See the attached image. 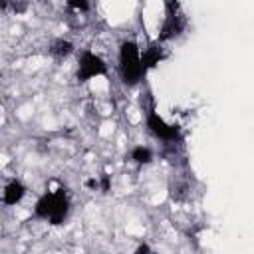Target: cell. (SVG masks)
Returning a JSON list of instances; mask_svg holds the SVG:
<instances>
[{
	"instance_id": "6da1fadb",
	"label": "cell",
	"mask_w": 254,
	"mask_h": 254,
	"mask_svg": "<svg viewBox=\"0 0 254 254\" xmlns=\"http://www.w3.org/2000/svg\"><path fill=\"white\" fill-rule=\"evenodd\" d=\"M69 212H71V196L65 187H58L42 192L32 206V216L36 220L48 222L50 226H62L67 220Z\"/></svg>"
},
{
	"instance_id": "9c48e42d",
	"label": "cell",
	"mask_w": 254,
	"mask_h": 254,
	"mask_svg": "<svg viewBox=\"0 0 254 254\" xmlns=\"http://www.w3.org/2000/svg\"><path fill=\"white\" fill-rule=\"evenodd\" d=\"M48 54L54 60H67L71 54H75V44L67 38H56L48 46Z\"/></svg>"
},
{
	"instance_id": "7a4b0ae2",
	"label": "cell",
	"mask_w": 254,
	"mask_h": 254,
	"mask_svg": "<svg viewBox=\"0 0 254 254\" xmlns=\"http://www.w3.org/2000/svg\"><path fill=\"white\" fill-rule=\"evenodd\" d=\"M117 75L121 85L127 89L141 85V81L147 77L141 62V46L131 38L121 40L117 46Z\"/></svg>"
},
{
	"instance_id": "277c9868",
	"label": "cell",
	"mask_w": 254,
	"mask_h": 254,
	"mask_svg": "<svg viewBox=\"0 0 254 254\" xmlns=\"http://www.w3.org/2000/svg\"><path fill=\"white\" fill-rule=\"evenodd\" d=\"M109 73V64L107 60L97 54L91 48H83L77 54V64H75V81L85 85L97 77H105Z\"/></svg>"
},
{
	"instance_id": "5b68a950",
	"label": "cell",
	"mask_w": 254,
	"mask_h": 254,
	"mask_svg": "<svg viewBox=\"0 0 254 254\" xmlns=\"http://www.w3.org/2000/svg\"><path fill=\"white\" fill-rule=\"evenodd\" d=\"M145 127L163 145H175L183 141V127L179 123L167 121L153 105L145 109Z\"/></svg>"
},
{
	"instance_id": "30bf717a",
	"label": "cell",
	"mask_w": 254,
	"mask_h": 254,
	"mask_svg": "<svg viewBox=\"0 0 254 254\" xmlns=\"http://www.w3.org/2000/svg\"><path fill=\"white\" fill-rule=\"evenodd\" d=\"M69 10H73V12H77V14H85V12H89L91 10V4L89 2H85V0H71V2H67L65 4Z\"/></svg>"
},
{
	"instance_id": "4fadbf2b",
	"label": "cell",
	"mask_w": 254,
	"mask_h": 254,
	"mask_svg": "<svg viewBox=\"0 0 254 254\" xmlns=\"http://www.w3.org/2000/svg\"><path fill=\"white\" fill-rule=\"evenodd\" d=\"M0 79H2V71H0Z\"/></svg>"
},
{
	"instance_id": "52a82bcc",
	"label": "cell",
	"mask_w": 254,
	"mask_h": 254,
	"mask_svg": "<svg viewBox=\"0 0 254 254\" xmlns=\"http://www.w3.org/2000/svg\"><path fill=\"white\" fill-rule=\"evenodd\" d=\"M167 56H169V54H167V48L161 46V44H157V42H153V44L141 48V62H143L145 73H149V71L155 69L161 62H165Z\"/></svg>"
},
{
	"instance_id": "8992f818",
	"label": "cell",
	"mask_w": 254,
	"mask_h": 254,
	"mask_svg": "<svg viewBox=\"0 0 254 254\" xmlns=\"http://www.w3.org/2000/svg\"><path fill=\"white\" fill-rule=\"evenodd\" d=\"M28 194V187L24 181L20 179H10L4 187H2V192H0V200L4 206H18Z\"/></svg>"
},
{
	"instance_id": "7c38bea8",
	"label": "cell",
	"mask_w": 254,
	"mask_h": 254,
	"mask_svg": "<svg viewBox=\"0 0 254 254\" xmlns=\"http://www.w3.org/2000/svg\"><path fill=\"white\" fill-rule=\"evenodd\" d=\"M99 187H101L103 192H109V189H111V179H109V175H103V177H101Z\"/></svg>"
},
{
	"instance_id": "3957f363",
	"label": "cell",
	"mask_w": 254,
	"mask_h": 254,
	"mask_svg": "<svg viewBox=\"0 0 254 254\" xmlns=\"http://www.w3.org/2000/svg\"><path fill=\"white\" fill-rule=\"evenodd\" d=\"M187 26H189V20L183 12V6L179 2H167L165 4V16L161 20L159 34H157L155 42L161 44V46H165L169 42H175L187 32Z\"/></svg>"
},
{
	"instance_id": "8fae6325",
	"label": "cell",
	"mask_w": 254,
	"mask_h": 254,
	"mask_svg": "<svg viewBox=\"0 0 254 254\" xmlns=\"http://www.w3.org/2000/svg\"><path fill=\"white\" fill-rule=\"evenodd\" d=\"M133 254H153V248H151L147 242H141V244L133 250Z\"/></svg>"
},
{
	"instance_id": "ba28073f",
	"label": "cell",
	"mask_w": 254,
	"mask_h": 254,
	"mask_svg": "<svg viewBox=\"0 0 254 254\" xmlns=\"http://www.w3.org/2000/svg\"><path fill=\"white\" fill-rule=\"evenodd\" d=\"M127 157H129V161H131L133 165H137V167H149V165L155 161V151H153V147L139 143V145H133V147L129 149Z\"/></svg>"
}]
</instances>
